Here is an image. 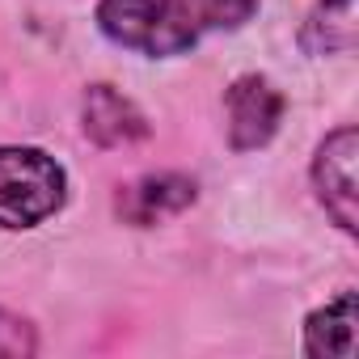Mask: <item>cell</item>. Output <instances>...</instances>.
I'll return each mask as SVG.
<instances>
[{
    "label": "cell",
    "mask_w": 359,
    "mask_h": 359,
    "mask_svg": "<svg viewBox=\"0 0 359 359\" xmlns=\"http://www.w3.org/2000/svg\"><path fill=\"white\" fill-rule=\"evenodd\" d=\"M258 9V0H203V26H224L237 30L241 22H250Z\"/></svg>",
    "instance_id": "9c48e42d"
},
{
    "label": "cell",
    "mask_w": 359,
    "mask_h": 359,
    "mask_svg": "<svg viewBox=\"0 0 359 359\" xmlns=\"http://www.w3.org/2000/svg\"><path fill=\"white\" fill-rule=\"evenodd\" d=\"M64 203V169L39 148H0V229H30Z\"/></svg>",
    "instance_id": "7a4b0ae2"
},
{
    "label": "cell",
    "mask_w": 359,
    "mask_h": 359,
    "mask_svg": "<svg viewBox=\"0 0 359 359\" xmlns=\"http://www.w3.org/2000/svg\"><path fill=\"white\" fill-rule=\"evenodd\" d=\"M195 203V182L182 173H156V177H140L118 195V212L131 224H156L169 220L177 212H187Z\"/></svg>",
    "instance_id": "5b68a950"
},
{
    "label": "cell",
    "mask_w": 359,
    "mask_h": 359,
    "mask_svg": "<svg viewBox=\"0 0 359 359\" xmlns=\"http://www.w3.org/2000/svg\"><path fill=\"white\" fill-rule=\"evenodd\" d=\"M229 135H233V148H262L275 127H279V114H283V97L279 89L266 81V76H241L229 97Z\"/></svg>",
    "instance_id": "277c9868"
},
{
    "label": "cell",
    "mask_w": 359,
    "mask_h": 359,
    "mask_svg": "<svg viewBox=\"0 0 359 359\" xmlns=\"http://www.w3.org/2000/svg\"><path fill=\"white\" fill-rule=\"evenodd\" d=\"M355 156H359V135H355V127H342L317 148V161H313L317 195H321L325 212L338 220V229H346V233H355V224H359V212H355V199H359Z\"/></svg>",
    "instance_id": "3957f363"
},
{
    "label": "cell",
    "mask_w": 359,
    "mask_h": 359,
    "mask_svg": "<svg viewBox=\"0 0 359 359\" xmlns=\"http://www.w3.org/2000/svg\"><path fill=\"white\" fill-rule=\"evenodd\" d=\"M359 338V317H355V292H342L334 304L317 309L304 325V351L309 355H334L351 359Z\"/></svg>",
    "instance_id": "52a82bcc"
},
{
    "label": "cell",
    "mask_w": 359,
    "mask_h": 359,
    "mask_svg": "<svg viewBox=\"0 0 359 359\" xmlns=\"http://www.w3.org/2000/svg\"><path fill=\"white\" fill-rule=\"evenodd\" d=\"M355 0H321L317 13L309 18L304 26V47L317 51V55H330V51H346L355 43Z\"/></svg>",
    "instance_id": "ba28073f"
},
{
    "label": "cell",
    "mask_w": 359,
    "mask_h": 359,
    "mask_svg": "<svg viewBox=\"0 0 359 359\" xmlns=\"http://www.w3.org/2000/svg\"><path fill=\"white\" fill-rule=\"evenodd\" d=\"M34 351V330L0 309V359H18V355H30Z\"/></svg>",
    "instance_id": "30bf717a"
},
{
    "label": "cell",
    "mask_w": 359,
    "mask_h": 359,
    "mask_svg": "<svg viewBox=\"0 0 359 359\" xmlns=\"http://www.w3.org/2000/svg\"><path fill=\"white\" fill-rule=\"evenodd\" d=\"M85 131L106 148H123V144L144 140L148 123L123 93H114L110 85H93L85 93Z\"/></svg>",
    "instance_id": "8992f818"
},
{
    "label": "cell",
    "mask_w": 359,
    "mask_h": 359,
    "mask_svg": "<svg viewBox=\"0 0 359 359\" xmlns=\"http://www.w3.org/2000/svg\"><path fill=\"white\" fill-rule=\"evenodd\" d=\"M97 22L140 55H182L203 34V0H102Z\"/></svg>",
    "instance_id": "6da1fadb"
}]
</instances>
